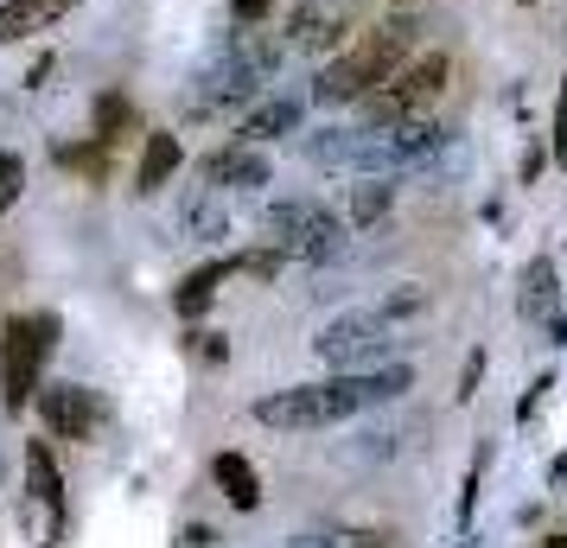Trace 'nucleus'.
<instances>
[{
    "label": "nucleus",
    "instance_id": "5",
    "mask_svg": "<svg viewBox=\"0 0 567 548\" xmlns=\"http://www.w3.org/2000/svg\"><path fill=\"white\" fill-rule=\"evenodd\" d=\"M319 364L326 370H377V364H395V351H402V332H395V319L377 313V307H351V313H338L319 339Z\"/></svg>",
    "mask_w": 567,
    "mask_h": 548
},
{
    "label": "nucleus",
    "instance_id": "20",
    "mask_svg": "<svg viewBox=\"0 0 567 548\" xmlns=\"http://www.w3.org/2000/svg\"><path fill=\"white\" fill-rule=\"evenodd\" d=\"M389 205H395V185L377 173V179H363V185H351V224L358 230H370L377 217H389Z\"/></svg>",
    "mask_w": 567,
    "mask_h": 548
},
{
    "label": "nucleus",
    "instance_id": "1",
    "mask_svg": "<svg viewBox=\"0 0 567 548\" xmlns=\"http://www.w3.org/2000/svg\"><path fill=\"white\" fill-rule=\"evenodd\" d=\"M414 390L409 364H377V370H332L326 383H293L256 402V421L275 434H312V427H338V421L363 415V409H383L395 395Z\"/></svg>",
    "mask_w": 567,
    "mask_h": 548
},
{
    "label": "nucleus",
    "instance_id": "10",
    "mask_svg": "<svg viewBox=\"0 0 567 548\" xmlns=\"http://www.w3.org/2000/svg\"><path fill=\"white\" fill-rule=\"evenodd\" d=\"M198 179H205L210 192H261V185H268V154H261L256 141L217 147V154H205Z\"/></svg>",
    "mask_w": 567,
    "mask_h": 548
},
{
    "label": "nucleus",
    "instance_id": "2",
    "mask_svg": "<svg viewBox=\"0 0 567 548\" xmlns=\"http://www.w3.org/2000/svg\"><path fill=\"white\" fill-rule=\"evenodd\" d=\"M409 45H414V20H383L377 32H363V39H358V52L332 58V64L312 77V103H326V108L358 103L363 90H377L389 71H402Z\"/></svg>",
    "mask_w": 567,
    "mask_h": 548
},
{
    "label": "nucleus",
    "instance_id": "19",
    "mask_svg": "<svg viewBox=\"0 0 567 548\" xmlns=\"http://www.w3.org/2000/svg\"><path fill=\"white\" fill-rule=\"evenodd\" d=\"M287 548H389L383 529H300L287 536Z\"/></svg>",
    "mask_w": 567,
    "mask_h": 548
},
{
    "label": "nucleus",
    "instance_id": "26",
    "mask_svg": "<svg viewBox=\"0 0 567 548\" xmlns=\"http://www.w3.org/2000/svg\"><path fill=\"white\" fill-rule=\"evenodd\" d=\"M555 159L567 173V77H561V103H555Z\"/></svg>",
    "mask_w": 567,
    "mask_h": 548
},
{
    "label": "nucleus",
    "instance_id": "30",
    "mask_svg": "<svg viewBox=\"0 0 567 548\" xmlns=\"http://www.w3.org/2000/svg\"><path fill=\"white\" fill-rule=\"evenodd\" d=\"M548 492H567V453L555 459V466H548Z\"/></svg>",
    "mask_w": 567,
    "mask_h": 548
},
{
    "label": "nucleus",
    "instance_id": "6",
    "mask_svg": "<svg viewBox=\"0 0 567 548\" xmlns=\"http://www.w3.org/2000/svg\"><path fill=\"white\" fill-rule=\"evenodd\" d=\"M453 77V64L446 52H427L402 64V71H389L377 90H363L358 108H363V128H383V122H409V115H427V103H440V90Z\"/></svg>",
    "mask_w": 567,
    "mask_h": 548
},
{
    "label": "nucleus",
    "instance_id": "15",
    "mask_svg": "<svg viewBox=\"0 0 567 548\" xmlns=\"http://www.w3.org/2000/svg\"><path fill=\"white\" fill-rule=\"evenodd\" d=\"M555 261L548 256H536L529 261V268H523V293H516V307H523V319H529V325H548V319H555Z\"/></svg>",
    "mask_w": 567,
    "mask_h": 548
},
{
    "label": "nucleus",
    "instance_id": "23",
    "mask_svg": "<svg viewBox=\"0 0 567 548\" xmlns=\"http://www.w3.org/2000/svg\"><path fill=\"white\" fill-rule=\"evenodd\" d=\"M122 128H128V103L122 96H103L96 103V141H115Z\"/></svg>",
    "mask_w": 567,
    "mask_h": 548
},
{
    "label": "nucleus",
    "instance_id": "22",
    "mask_svg": "<svg viewBox=\"0 0 567 548\" xmlns=\"http://www.w3.org/2000/svg\"><path fill=\"white\" fill-rule=\"evenodd\" d=\"M20 192H27V159L0 147V217H7V210L20 205Z\"/></svg>",
    "mask_w": 567,
    "mask_h": 548
},
{
    "label": "nucleus",
    "instance_id": "9",
    "mask_svg": "<svg viewBox=\"0 0 567 548\" xmlns=\"http://www.w3.org/2000/svg\"><path fill=\"white\" fill-rule=\"evenodd\" d=\"M351 20H358V0H300L293 20H287V45L326 52V45H338L351 32Z\"/></svg>",
    "mask_w": 567,
    "mask_h": 548
},
{
    "label": "nucleus",
    "instance_id": "7",
    "mask_svg": "<svg viewBox=\"0 0 567 548\" xmlns=\"http://www.w3.org/2000/svg\"><path fill=\"white\" fill-rule=\"evenodd\" d=\"M261 96V77L256 71H249V64H236L230 52H217L205 64V71H198V77H192V90H185V115H230V108H249Z\"/></svg>",
    "mask_w": 567,
    "mask_h": 548
},
{
    "label": "nucleus",
    "instance_id": "28",
    "mask_svg": "<svg viewBox=\"0 0 567 548\" xmlns=\"http://www.w3.org/2000/svg\"><path fill=\"white\" fill-rule=\"evenodd\" d=\"M542 390H555V376H536V390L516 402V421H536V409H542Z\"/></svg>",
    "mask_w": 567,
    "mask_h": 548
},
{
    "label": "nucleus",
    "instance_id": "24",
    "mask_svg": "<svg viewBox=\"0 0 567 548\" xmlns=\"http://www.w3.org/2000/svg\"><path fill=\"white\" fill-rule=\"evenodd\" d=\"M421 307H427V288H395V293L383 300V307H377V313H389L395 325H402V319H409V313H421Z\"/></svg>",
    "mask_w": 567,
    "mask_h": 548
},
{
    "label": "nucleus",
    "instance_id": "17",
    "mask_svg": "<svg viewBox=\"0 0 567 548\" xmlns=\"http://www.w3.org/2000/svg\"><path fill=\"white\" fill-rule=\"evenodd\" d=\"M27 492L39 497V504H52V517L64 510V472H58L45 441H27Z\"/></svg>",
    "mask_w": 567,
    "mask_h": 548
},
{
    "label": "nucleus",
    "instance_id": "21",
    "mask_svg": "<svg viewBox=\"0 0 567 548\" xmlns=\"http://www.w3.org/2000/svg\"><path fill=\"white\" fill-rule=\"evenodd\" d=\"M58 166H71V173H90V179H103V173H109V141H90V147H58Z\"/></svg>",
    "mask_w": 567,
    "mask_h": 548
},
{
    "label": "nucleus",
    "instance_id": "27",
    "mask_svg": "<svg viewBox=\"0 0 567 548\" xmlns=\"http://www.w3.org/2000/svg\"><path fill=\"white\" fill-rule=\"evenodd\" d=\"M268 7H275V0H230V13L243 20V27H261V20H268Z\"/></svg>",
    "mask_w": 567,
    "mask_h": 548
},
{
    "label": "nucleus",
    "instance_id": "3",
    "mask_svg": "<svg viewBox=\"0 0 567 548\" xmlns=\"http://www.w3.org/2000/svg\"><path fill=\"white\" fill-rule=\"evenodd\" d=\"M261 230L281 261H338L351 249V224L319 198H275L261 210Z\"/></svg>",
    "mask_w": 567,
    "mask_h": 548
},
{
    "label": "nucleus",
    "instance_id": "16",
    "mask_svg": "<svg viewBox=\"0 0 567 548\" xmlns=\"http://www.w3.org/2000/svg\"><path fill=\"white\" fill-rule=\"evenodd\" d=\"M224 275H236V261H205V268H192V275L179 281V293H173V313L198 319L210 300H217V281H224Z\"/></svg>",
    "mask_w": 567,
    "mask_h": 548
},
{
    "label": "nucleus",
    "instance_id": "13",
    "mask_svg": "<svg viewBox=\"0 0 567 548\" xmlns=\"http://www.w3.org/2000/svg\"><path fill=\"white\" fill-rule=\"evenodd\" d=\"M307 103L300 96H256L249 115H243V141H275V134H293L300 128Z\"/></svg>",
    "mask_w": 567,
    "mask_h": 548
},
{
    "label": "nucleus",
    "instance_id": "29",
    "mask_svg": "<svg viewBox=\"0 0 567 548\" xmlns=\"http://www.w3.org/2000/svg\"><path fill=\"white\" fill-rule=\"evenodd\" d=\"M478 376H485V351H472V358H465V383H460V395L478 390Z\"/></svg>",
    "mask_w": 567,
    "mask_h": 548
},
{
    "label": "nucleus",
    "instance_id": "4",
    "mask_svg": "<svg viewBox=\"0 0 567 548\" xmlns=\"http://www.w3.org/2000/svg\"><path fill=\"white\" fill-rule=\"evenodd\" d=\"M58 344V313H13L0 325V409L27 415L39 395V370Z\"/></svg>",
    "mask_w": 567,
    "mask_h": 548
},
{
    "label": "nucleus",
    "instance_id": "12",
    "mask_svg": "<svg viewBox=\"0 0 567 548\" xmlns=\"http://www.w3.org/2000/svg\"><path fill=\"white\" fill-rule=\"evenodd\" d=\"M179 230L192 236V242H224V236H230V210H224V192L198 185V192H192V198L179 205Z\"/></svg>",
    "mask_w": 567,
    "mask_h": 548
},
{
    "label": "nucleus",
    "instance_id": "11",
    "mask_svg": "<svg viewBox=\"0 0 567 548\" xmlns=\"http://www.w3.org/2000/svg\"><path fill=\"white\" fill-rule=\"evenodd\" d=\"M83 0H0V45L32 39V32H52L64 13H78Z\"/></svg>",
    "mask_w": 567,
    "mask_h": 548
},
{
    "label": "nucleus",
    "instance_id": "8",
    "mask_svg": "<svg viewBox=\"0 0 567 548\" xmlns=\"http://www.w3.org/2000/svg\"><path fill=\"white\" fill-rule=\"evenodd\" d=\"M32 402H39V415H45V427H52L58 441H90L103 427V395L83 390V383H52Z\"/></svg>",
    "mask_w": 567,
    "mask_h": 548
},
{
    "label": "nucleus",
    "instance_id": "14",
    "mask_svg": "<svg viewBox=\"0 0 567 548\" xmlns=\"http://www.w3.org/2000/svg\"><path fill=\"white\" fill-rule=\"evenodd\" d=\"M210 478H217V492L230 497V510H256L261 504V478L243 453H217V459H210Z\"/></svg>",
    "mask_w": 567,
    "mask_h": 548
},
{
    "label": "nucleus",
    "instance_id": "25",
    "mask_svg": "<svg viewBox=\"0 0 567 548\" xmlns=\"http://www.w3.org/2000/svg\"><path fill=\"white\" fill-rule=\"evenodd\" d=\"M173 548H224V536H217L210 523H185V529H179V542H173Z\"/></svg>",
    "mask_w": 567,
    "mask_h": 548
},
{
    "label": "nucleus",
    "instance_id": "18",
    "mask_svg": "<svg viewBox=\"0 0 567 548\" xmlns=\"http://www.w3.org/2000/svg\"><path fill=\"white\" fill-rule=\"evenodd\" d=\"M173 173H179V134H154L141 154V192H159Z\"/></svg>",
    "mask_w": 567,
    "mask_h": 548
}]
</instances>
